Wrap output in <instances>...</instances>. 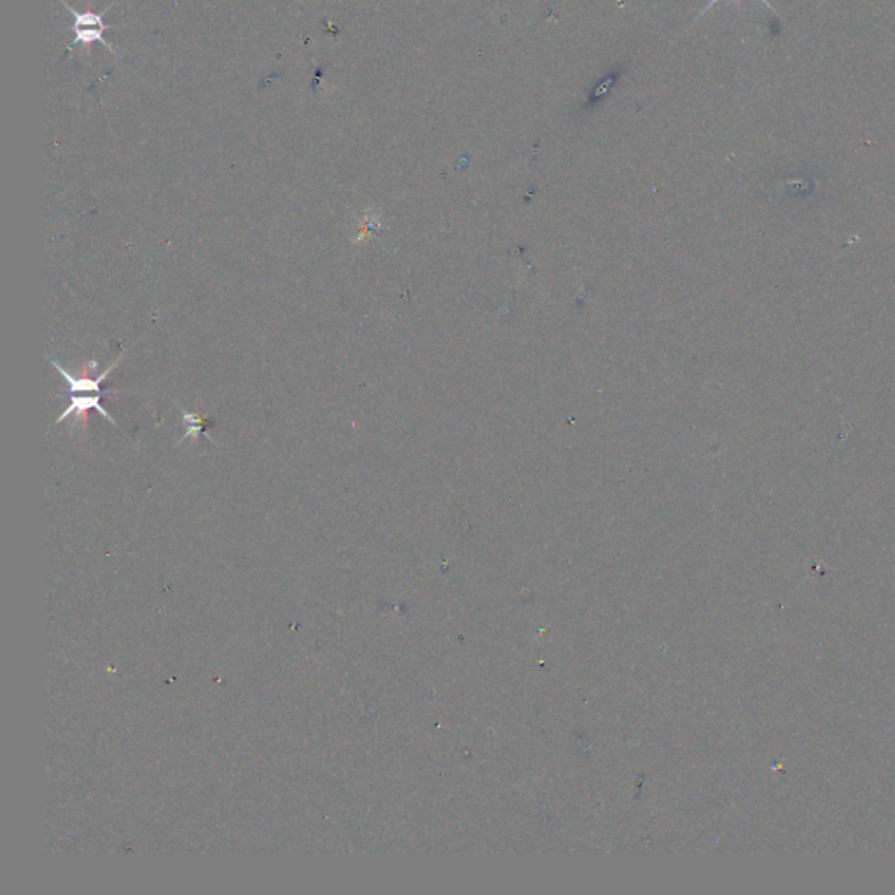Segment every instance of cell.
I'll return each mask as SVG.
<instances>
[{
	"instance_id": "6da1fadb",
	"label": "cell",
	"mask_w": 895,
	"mask_h": 895,
	"mask_svg": "<svg viewBox=\"0 0 895 895\" xmlns=\"http://www.w3.org/2000/svg\"><path fill=\"white\" fill-rule=\"evenodd\" d=\"M63 6L69 9V13L72 14V18H74V41L70 42L69 48H76V46H84V48H90L91 44H95V42H100V44H104L105 48L112 51L114 55H118V49L112 46L111 42H107L104 39V32L107 25H105L104 14L111 9L112 6L107 7L104 13H93V11H84V13H79L76 11L74 7L70 6L67 0H62Z\"/></svg>"
},
{
	"instance_id": "7a4b0ae2",
	"label": "cell",
	"mask_w": 895,
	"mask_h": 895,
	"mask_svg": "<svg viewBox=\"0 0 895 895\" xmlns=\"http://www.w3.org/2000/svg\"><path fill=\"white\" fill-rule=\"evenodd\" d=\"M125 355L126 350H123L118 359L112 362L111 366L105 369L104 373L98 376L97 380H88V378H81V380H77V378H74V376L70 375L67 369L62 368V364H60V362H56L53 357H49V362H51V364H53V368H55L56 371H58V373H60V375L65 378L70 396H74V394H88V392H95V394H119V392H116V390H112V392L111 390H102L100 389V385H102V382H104L105 378L109 376V373H111V371H114V369L118 368L119 362L123 361V357H125Z\"/></svg>"
},
{
	"instance_id": "3957f363",
	"label": "cell",
	"mask_w": 895,
	"mask_h": 895,
	"mask_svg": "<svg viewBox=\"0 0 895 895\" xmlns=\"http://www.w3.org/2000/svg\"><path fill=\"white\" fill-rule=\"evenodd\" d=\"M90 410L98 411V413H100L102 417L107 418L114 427H119L118 422L112 418L111 413H107V410H105L102 403H100V394H97V396H86V394H84V396H76V394L70 396V404L65 408L62 415L56 418V424H60L65 418L83 417V413Z\"/></svg>"
},
{
	"instance_id": "277c9868",
	"label": "cell",
	"mask_w": 895,
	"mask_h": 895,
	"mask_svg": "<svg viewBox=\"0 0 895 895\" xmlns=\"http://www.w3.org/2000/svg\"><path fill=\"white\" fill-rule=\"evenodd\" d=\"M179 411H181L182 420L188 425V432L182 436L181 441H177V446H181L182 443L188 441V439L196 441V438H198L200 434H207V431L214 427V422H212V420H207V418H203L200 413H189V411L182 410V408H179ZM207 436H209V434H207ZM212 441H214V439H212Z\"/></svg>"
},
{
	"instance_id": "5b68a950",
	"label": "cell",
	"mask_w": 895,
	"mask_h": 895,
	"mask_svg": "<svg viewBox=\"0 0 895 895\" xmlns=\"http://www.w3.org/2000/svg\"><path fill=\"white\" fill-rule=\"evenodd\" d=\"M719 2H721V0H710V2H708L707 6L703 7V9H701L700 14H698V18H701V16H703V14L707 13V11H710V9H712V7H714L715 4H719ZM733 2H740V0H733ZM759 2H761V4H764V6L768 7V9H770L771 13L777 14V11H775V7L771 6V4H770V2H768V0H759ZM698 18H696V20H698Z\"/></svg>"
}]
</instances>
